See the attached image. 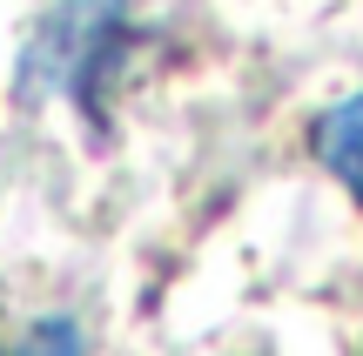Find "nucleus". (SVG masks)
Instances as JSON below:
<instances>
[{"instance_id":"obj_1","label":"nucleus","mask_w":363,"mask_h":356,"mask_svg":"<svg viewBox=\"0 0 363 356\" xmlns=\"http://www.w3.org/2000/svg\"><path fill=\"white\" fill-rule=\"evenodd\" d=\"M115 40H121V0H67V7H54V21L34 34L27 67H21V88L27 94H48V88L94 94L101 61L115 54Z\"/></svg>"},{"instance_id":"obj_2","label":"nucleus","mask_w":363,"mask_h":356,"mask_svg":"<svg viewBox=\"0 0 363 356\" xmlns=\"http://www.w3.org/2000/svg\"><path fill=\"white\" fill-rule=\"evenodd\" d=\"M310 155L323 161V175L363 209V88L343 94V101H330L323 115H316V128H310Z\"/></svg>"},{"instance_id":"obj_3","label":"nucleus","mask_w":363,"mask_h":356,"mask_svg":"<svg viewBox=\"0 0 363 356\" xmlns=\"http://www.w3.org/2000/svg\"><path fill=\"white\" fill-rule=\"evenodd\" d=\"M0 356H88V350H81V330H74V323H34L21 343L0 350Z\"/></svg>"}]
</instances>
